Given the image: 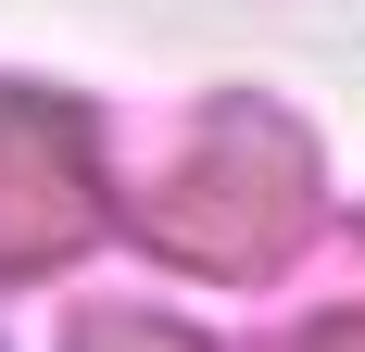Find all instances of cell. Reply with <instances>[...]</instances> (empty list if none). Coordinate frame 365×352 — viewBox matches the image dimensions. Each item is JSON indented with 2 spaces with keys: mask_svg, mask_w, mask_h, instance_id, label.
<instances>
[{
  "mask_svg": "<svg viewBox=\"0 0 365 352\" xmlns=\"http://www.w3.org/2000/svg\"><path fill=\"white\" fill-rule=\"evenodd\" d=\"M76 352H202V340H189V327H151V315H101Z\"/></svg>",
  "mask_w": 365,
  "mask_h": 352,
  "instance_id": "obj_3",
  "label": "cell"
},
{
  "mask_svg": "<svg viewBox=\"0 0 365 352\" xmlns=\"http://www.w3.org/2000/svg\"><path fill=\"white\" fill-rule=\"evenodd\" d=\"M315 352H365V315H353V327H328V340H315Z\"/></svg>",
  "mask_w": 365,
  "mask_h": 352,
  "instance_id": "obj_4",
  "label": "cell"
},
{
  "mask_svg": "<svg viewBox=\"0 0 365 352\" xmlns=\"http://www.w3.org/2000/svg\"><path fill=\"white\" fill-rule=\"evenodd\" d=\"M302 139L277 126V113H227L215 139L189 151L164 189H151V252H177V264H202V277H252V264H277V252L302 239Z\"/></svg>",
  "mask_w": 365,
  "mask_h": 352,
  "instance_id": "obj_1",
  "label": "cell"
},
{
  "mask_svg": "<svg viewBox=\"0 0 365 352\" xmlns=\"http://www.w3.org/2000/svg\"><path fill=\"white\" fill-rule=\"evenodd\" d=\"M88 227H101L88 126H76L63 101H38V88H0V277L63 264Z\"/></svg>",
  "mask_w": 365,
  "mask_h": 352,
  "instance_id": "obj_2",
  "label": "cell"
}]
</instances>
